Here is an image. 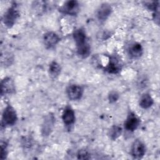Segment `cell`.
<instances>
[{"label": "cell", "instance_id": "6da1fadb", "mask_svg": "<svg viewBox=\"0 0 160 160\" xmlns=\"http://www.w3.org/2000/svg\"><path fill=\"white\" fill-rule=\"evenodd\" d=\"M78 54L82 58H87L91 53V46L88 41L85 31L82 28L75 29L72 33Z\"/></svg>", "mask_w": 160, "mask_h": 160}, {"label": "cell", "instance_id": "7a4b0ae2", "mask_svg": "<svg viewBox=\"0 0 160 160\" xmlns=\"http://www.w3.org/2000/svg\"><path fill=\"white\" fill-rule=\"evenodd\" d=\"M18 120V116L16 110L11 105H8L4 109L2 118L1 124L3 127L11 126L16 124Z\"/></svg>", "mask_w": 160, "mask_h": 160}, {"label": "cell", "instance_id": "3957f363", "mask_svg": "<svg viewBox=\"0 0 160 160\" xmlns=\"http://www.w3.org/2000/svg\"><path fill=\"white\" fill-rule=\"evenodd\" d=\"M19 17V11L17 6L12 4L5 12L3 16L2 21L8 28H11L16 22L18 18Z\"/></svg>", "mask_w": 160, "mask_h": 160}, {"label": "cell", "instance_id": "277c9868", "mask_svg": "<svg viewBox=\"0 0 160 160\" xmlns=\"http://www.w3.org/2000/svg\"><path fill=\"white\" fill-rule=\"evenodd\" d=\"M56 118L52 113H49L47 114L43 121L41 126V134L43 136H49L54 126Z\"/></svg>", "mask_w": 160, "mask_h": 160}, {"label": "cell", "instance_id": "5b68a950", "mask_svg": "<svg viewBox=\"0 0 160 160\" xmlns=\"http://www.w3.org/2000/svg\"><path fill=\"white\" fill-rule=\"evenodd\" d=\"M79 11V4L77 1H68L59 8V11L63 14L71 16L76 15Z\"/></svg>", "mask_w": 160, "mask_h": 160}, {"label": "cell", "instance_id": "8992f818", "mask_svg": "<svg viewBox=\"0 0 160 160\" xmlns=\"http://www.w3.org/2000/svg\"><path fill=\"white\" fill-rule=\"evenodd\" d=\"M84 93V89L78 84H71L66 89V94L71 101L80 99Z\"/></svg>", "mask_w": 160, "mask_h": 160}, {"label": "cell", "instance_id": "52a82bcc", "mask_svg": "<svg viewBox=\"0 0 160 160\" xmlns=\"http://www.w3.org/2000/svg\"><path fill=\"white\" fill-rule=\"evenodd\" d=\"M122 68V64L119 58L117 56H110L109 62L104 68L106 71L109 74H118Z\"/></svg>", "mask_w": 160, "mask_h": 160}, {"label": "cell", "instance_id": "ba28073f", "mask_svg": "<svg viewBox=\"0 0 160 160\" xmlns=\"http://www.w3.org/2000/svg\"><path fill=\"white\" fill-rule=\"evenodd\" d=\"M146 153V146L139 139L135 140L131 146V154L134 158L140 159L144 156Z\"/></svg>", "mask_w": 160, "mask_h": 160}, {"label": "cell", "instance_id": "9c48e42d", "mask_svg": "<svg viewBox=\"0 0 160 160\" xmlns=\"http://www.w3.org/2000/svg\"><path fill=\"white\" fill-rule=\"evenodd\" d=\"M139 124V118L136 116V114L134 112H131L126 118L124 125L126 130L130 132H132L138 128Z\"/></svg>", "mask_w": 160, "mask_h": 160}, {"label": "cell", "instance_id": "30bf717a", "mask_svg": "<svg viewBox=\"0 0 160 160\" xmlns=\"http://www.w3.org/2000/svg\"><path fill=\"white\" fill-rule=\"evenodd\" d=\"M16 87L14 81L10 77H6L1 81V91L2 96L5 94H11L15 92Z\"/></svg>", "mask_w": 160, "mask_h": 160}, {"label": "cell", "instance_id": "8fae6325", "mask_svg": "<svg viewBox=\"0 0 160 160\" xmlns=\"http://www.w3.org/2000/svg\"><path fill=\"white\" fill-rule=\"evenodd\" d=\"M112 11V8L109 4L107 2L102 3L97 10L96 17L99 21H104L111 15Z\"/></svg>", "mask_w": 160, "mask_h": 160}, {"label": "cell", "instance_id": "7c38bea8", "mask_svg": "<svg viewBox=\"0 0 160 160\" xmlns=\"http://www.w3.org/2000/svg\"><path fill=\"white\" fill-rule=\"evenodd\" d=\"M60 41L59 36L52 31H49L45 33L43 36V42L45 46L48 48H51L56 46Z\"/></svg>", "mask_w": 160, "mask_h": 160}, {"label": "cell", "instance_id": "4fadbf2b", "mask_svg": "<svg viewBox=\"0 0 160 160\" xmlns=\"http://www.w3.org/2000/svg\"><path fill=\"white\" fill-rule=\"evenodd\" d=\"M62 119L66 126L72 125L75 121V113L70 106H66L62 114Z\"/></svg>", "mask_w": 160, "mask_h": 160}, {"label": "cell", "instance_id": "5bb4252c", "mask_svg": "<svg viewBox=\"0 0 160 160\" xmlns=\"http://www.w3.org/2000/svg\"><path fill=\"white\" fill-rule=\"evenodd\" d=\"M128 54L132 58H139L143 54V48L139 42H134L128 48Z\"/></svg>", "mask_w": 160, "mask_h": 160}, {"label": "cell", "instance_id": "9a60e30c", "mask_svg": "<svg viewBox=\"0 0 160 160\" xmlns=\"http://www.w3.org/2000/svg\"><path fill=\"white\" fill-rule=\"evenodd\" d=\"M154 103V100L152 96L149 93L143 94L139 99V106L142 109H148L151 108Z\"/></svg>", "mask_w": 160, "mask_h": 160}, {"label": "cell", "instance_id": "2e32d148", "mask_svg": "<svg viewBox=\"0 0 160 160\" xmlns=\"http://www.w3.org/2000/svg\"><path fill=\"white\" fill-rule=\"evenodd\" d=\"M61 71V67L59 63L56 61H52L49 66V72L51 77H58Z\"/></svg>", "mask_w": 160, "mask_h": 160}, {"label": "cell", "instance_id": "e0dca14e", "mask_svg": "<svg viewBox=\"0 0 160 160\" xmlns=\"http://www.w3.org/2000/svg\"><path fill=\"white\" fill-rule=\"evenodd\" d=\"M122 131L121 127L118 125H114L109 131V136L112 140L114 141L121 135Z\"/></svg>", "mask_w": 160, "mask_h": 160}, {"label": "cell", "instance_id": "ac0fdd59", "mask_svg": "<svg viewBox=\"0 0 160 160\" xmlns=\"http://www.w3.org/2000/svg\"><path fill=\"white\" fill-rule=\"evenodd\" d=\"M77 158L78 159H89L90 158V154L88 150L81 149H79L77 153Z\"/></svg>", "mask_w": 160, "mask_h": 160}, {"label": "cell", "instance_id": "d6986e66", "mask_svg": "<svg viewBox=\"0 0 160 160\" xmlns=\"http://www.w3.org/2000/svg\"><path fill=\"white\" fill-rule=\"evenodd\" d=\"M146 6L149 9L154 12V14L159 13V2L158 1H152V2H148L147 3H145Z\"/></svg>", "mask_w": 160, "mask_h": 160}, {"label": "cell", "instance_id": "ffe728a7", "mask_svg": "<svg viewBox=\"0 0 160 160\" xmlns=\"http://www.w3.org/2000/svg\"><path fill=\"white\" fill-rule=\"evenodd\" d=\"M7 144L6 142H2L1 141V159H4L6 158L7 154H8V151H7Z\"/></svg>", "mask_w": 160, "mask_h": 160}, {"label": "cell", "instance_id": "44dd1931", "mask_svg": "<svg viewBox=\"0 0 160 160\" xmlns=\"http://www.w3.org/2000/svg\"><path fill=\"white\" fill-rule=\"evenodd\" d=\"M119 97V94L116 91H111L108 95V100L110 103H114L118 100Z\"/></svg>", "mask_w": 160, "mask_h": 160}]
</instances>
